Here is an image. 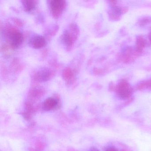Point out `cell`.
<instances>
[{"label": "cell", "instance_id": "6da1fadb", "mask_svg": "<svg viewBox=\"0 0 151 151\" xmlns=\"http://www.w3.org/2000/svg\"><path fill=\"white\" fill-rule=\"evenodd\" d=\"M6 35L10 46L13 49L17 48L22 42L23 40L22 34L15 28L7 29L6 32Z\"/></svg>", "mask_w": 151, "mask_h": 151}, {"label": "cell", "instance_id": "7a4b0ae2", "mask_svg": "<svg viewBox=\"0 0 151 151\" xmlns=\"http://www.w3.org/2000/svg\"><path fill=\"white\" fill-rule=\"evenodd\" d=\"M69 30H66L63 32V40L66 46L70 47L73 45L74 42L77 38L78 33L79 32L77 25L75 24H72L69 26Z\"/></svg>", "mask_w": 151, "mask_h": 151}, {"label": "cell", "instance_id": "3957f363", "mask_svg": "<svg viewBox=\"0 0 151 151\" xmlns=\"http://www.w3.org/2000/svg\"><path fill=\"white\" fill-rule=\"evenodd\" d=\"M53 17L58 18L62 14L66 6V1L63 0H53L49 3Z\"/></svg>", "mask_w": 151, "mask_h": 151}, {"label": "cell", "instance_id": "277c9868", "mask_svg": "<svg viewBox=\"0 0 151 151\" xmlns=\"http://www.w3.org/2000/svg\"><path fill=\"white\" fill-rule=\"evenodd\" d=\"M53 73L47 69H43L36 72L34 75V79L38 82H45L52 77Z\"/></svg>", "mask_w": 151, "mask_h": 151}, {"label": "cell", "instance_id": "5b68a950", "mask_svg": "<svg viewBox=\"0 0 151 151\" xmlns=\"http://www.w3.org/2000/svg\"><path fill=\"white\" fill-rule=\"evenodd\" d=\"M45 44V39L41 36H36L33 37L30 41L31 46L34 49H40L44 47Z\"/></svg>", "mask_w": 151, "mask_h": 151}, {"label": "cell", "instance_id": "8992f818", "mask_svg": "<svg viewBox=\"0 0 151 151\" xmlns=\"http://www.w3.org/2000/svg\"><path fill=\"white\" fill-rule=\"evenodd\" d=\"M58 104V101L56 99L48 98L45 100L43 108L46 111H50L56 108Z\"/></svg>", "mask_w": 151, "mask_h": 151}, {"label": "cell", "instance_id": "52a82bcc", "mask_svg": "<svg viewBox=\"0 0 151 151\" xmlns=\"http://www.w3.org/2000/svg\"><path fill=\"white\" fill-rule=\"evenodd\" d=\"M24 10L27 12L32 11L36 7V1L33 0H25L22 1Z\"/></svg>", "mask_w": 151, "mask_h": 151}, {"label": "cell", "instance_id": "ba28073f", "mask_svg": "<svg viewBox=\"0 0 151 151\" xmlns=\"http://www.w3.org/2000/svg\"><path fill=\"white\" fill-rule=\"evenodd\" d=\"M63 76L64 80L68 83L72 82L74 77V73L70 68H67L64 70Z\"/></svg>", "mask_w": 151, "mask_h": 151}, {"label": "cell", "instance_id": "9c48e42d", "mask_svg": "<svg viewBox=\"0 0 151 151\" xmlns=\"http://www.w3.org/2000/svg\"><path fill=\"white\" fill-rule=\"evenodd\" d=\"M106 151H118V150L114 147H108L106 150Z\"/></svg>", "mask_w": 151, "mask_h": 151}, {"label": "cell", "instance_id": "30bf717a", "mask_svg": "<svg viewBox=\"0 0 151 151\" xmlns=\"http://www.w3.org/2000/svg\"><path fill=\"white\" fill-rule=\"evenodd\" d=\"M89 151H99L98 149H97L95 147H93V148H91Z\"/></svg>", "mask_w": 151, "mask_h": 151}, {"label": "cell", "instance_id": "8fae6325", "mask_svg": "<svg viewBox=\"0 0 151 151\" xmlns=\"http://www.w3.org/2000/svg\"><path fill=\"white\" fill-rule=\"evenodd\" d=\"M122 151H126V150H122Z\"/></svg>", "mask_w": 151, "mask_h": 151}]
</instances>
